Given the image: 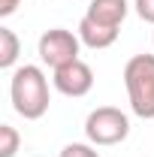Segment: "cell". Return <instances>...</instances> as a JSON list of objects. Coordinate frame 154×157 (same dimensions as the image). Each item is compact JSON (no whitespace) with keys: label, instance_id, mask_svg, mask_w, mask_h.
<instances>
[{"label":"cell","instance_id":"2","mask_svg":"<svg viewBox=\"0 0 154 157\" xmlns=\"http://www.w3.org/2000/svg\"><path fill=\"white\" fill-rule=\"evenodd\" d=\"M124 88L133 115L154 118V55H133L124 63Z\"/></svg>","mask_w":154,"mask_h":157},{"label":"cell","instance_id":"8","mask_svg":"<svg viewBox=\"0 0 154 157\" xmlns=\"http://www.w3.org/2000/svg\"><path fill=\"white\" fill-rule=\"evenodd\" d=\"M18 55H21V42H18V36H15V30L0 27V70L15 67Z\"/></svg>","mask_w":154,"mask_h":157},{"label":"cell","instance_id":"5","mask_svg":"<svg viewBox=\"0 0 154 157\" xmlns=\"http://www.w3.org/2000/svg\"><path fill=\"white\" fill-rule=\"evenodd\" d=\"M55 88H58L64 97H85L91 88H94V70L79 58L73 63H64L55 70Z\"/></svg>","mask_w":154,"mask_h":157},{"label":"cell","instance_id":"7","mask_svg":"<svg viewBox=\"0 0 154 157\" xmlns=\"http://www.w3.org/2000/svg\"><path fill=\"white\" fill-rule=\"evenodd\" d=\"M79 39H82V45H88V48L100 52V48L115 45L118 27H103V24H97V21H91V18L82 15V21H79Z\"/></svg>","mask_w":154,"mask_h":157},{"label":"cell","instance_id":"6","mask_svg":"<svg viewBox=\"0 0 154 157\" xmlns=\"http://www.w3.org/2000/svg\"><path fill=\"white\" fill-rule=\"evenodd\" d=\"M130 12V3L127 0H91L88 9H85V18L97 21L103 27H121L124 18Z\"/></svg>","mask_w":154,"mask_h":157},{"label":"cell","instance_id":"10","mask_svg":"<svg viewBox=\"0 0 154 157\" xmlns=\"http://www.w3.org/2000/svg\"><path fill=\"white\" fill-rule=\"evenodd\" d=\"M60 157H100V151H94V145H85V142H70L64 145Z\"/></svg>","mask_w":154,"mask_h":157},{"label":"cell","instance_id":"11","mask_svg":"<svg viewBox=\"0 0 154 157\" xmlns=\"http://www.w3.org/2000/svg\"><path fill=\"white\" fill-rule=\"evenodd\" d=\"M133 6H136V15L142 21L154 24V0H133Z\"/></svg>","mask_w":154,"mask_h":157},{"label":"cell","instance_id":"9","mask_svg":"<svg viewBox=\"0 0 154 157\" xmlns=\"http://www.w3.org/2000/svg\"><path fill=\"white\" fill-rule=\"evenodd\" d=\"M21 136L12 124H0V157H15L18 154Z\"/></svg>","mask_w":154,"mask_h":157},{"label":"cell","instance_id":"4","mask_svg":"<svg viewBox=\"0 0 154 157\" xmlns=\"http://www.w3.org/2000/svg\"><path fill=\"white\" fill-rule=\"evenodd\" d=\"M79 48H82L79 33L67 30V27H52V30H45V33L39 36V45H37L39 60H42L45 67H52V70L79 60Z\"/></svg>","mask_w":154,"mask_h":157},{"label":"cell","instance_id":"12","mask_svg":"<svg viewBox=\"0 0 154 157\" xmlns=\"http://www.w3.org/2000/svg\"><path fill=\"white\" fill-rule=\"evenodd\" d=\"M21 3H24V0H0V18H9Z\"/></svg>","mask_w":154,"mask_h":157},{"label":"cell","instance_id":"1","mask_svg":"<svg viewBox=\"0 0 154 157\" xmlns=\"http://www.w3.org/2000/svg\"><path fill=\"white\" fill-rule=\"evenodd\" d=\"M9 97H12V109L18 112L24 121H39V118L48 112V78L39 70L37 63H24L12 73L9 82Z\"/></svg>","mask_w":154,"mask_h":157},{"label":"cell","instance_id":"3","mask_svg":"<svg viewBox=\"0 0 154 157\" xmlns=\"http://www.w3.org/2000/svg\"><path fill=\"white\" fill-rule=\"evenodd\" d=\"M85 136L91 145H118L130 136V118L115 106H100L85 118Z\"/></svg>","mask_w":154,"mask_h":157}]
</instances>
